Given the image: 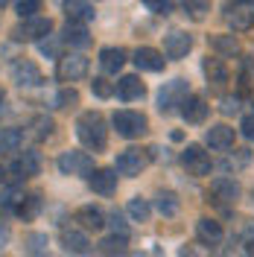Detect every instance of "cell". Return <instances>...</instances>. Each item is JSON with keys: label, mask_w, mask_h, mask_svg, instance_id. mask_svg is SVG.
I'll use <instances>...</instances> for the list:
<instances>
[{"label": "cell", "mask_w": 254, "mask_h": 257, "mask_svg": "<svg viewBox=\"0 0 254 257\" xmlns=\"http://www.w3.org/2000/svg\"><path fill=\"white\" fill-rule=\"evenodd\" d=\"M132 62L138 64V70L158 73V70H164V53H158L155 47H138V50H135V59H132Z\"/></svg>", "instance_id": "cell-16"}, {"label": "cell", "mask_w": 254, "mask_h": 257, "mask_svg": "<svg viewBox=\"0 0 254 257\" xmlns=\"http://www.w3.org/2000/svg\"><path fill=\"white\" fill-rule=\"evenodd\" d=\"M96 251H99V257H123L126 254V237L111 234V237H105V240L96 245Z\"/></svg>", "instance_id": "cell-27"}, {"label": "cell", "mask_w": 254, "mask_h": 257, "mask_svg": "<svg viewBox=\"0 0 254 257\" xmlns=\"http://www.w3.org/2000/svg\"><path fill=\"white\" fill-rule=\"evenodd\" d=\"M76 222L85 228V231H99L102 225H105V213L94 205H85V208L76 210Z\"/></svg>", "instance_id": "cell-22"}, {"label": "cell", "mask_w": 254, "mask_h": 257, "mask_svg": "<svg viewBox=\"0 0 254 257\" xmlns=\"http://www.w3.org/2000/svg\"><path fill=\"white\" fill-rule=\"evenodd\" d=\"M56 76L62 82H79L88 76V59L73 53V56H59V67H56Z\"/></svg>", "instance_id": "cell-7"}, {"label": "cell", "mask_w": 254, "mask_h": 257, "mask_svg": "<svg viewBox=\"0 0 254 257\" xmlns=\"http://www.w3.org/2000/svg\"><path fill=\"white\" fill-rule=\"evenodd\" d=\"M207 111H210V105H207L202 96H187L184 102H181V117L187 120V123H205L207 120Z\"/></svg>", "instance_id": "cell-17"}, {"label": "cell", "mask_w": 254, "mask_h": 257, "mask_svg": "<svg viewBox=\"0 0 254 257\" xmlns=\"http://www.w3.org/2000/svg\"><path fill=\"white\" fill-rule=\"evenodd\" d=\"M76 102H79V94H76L73 88H62L59 96H56V105H59V108H70V105H76Z\"/></svg>", "instance_id": "cell-39"}, {"label": "cell", "mask_w": 254, "mask_h": 257, "mask_svg": "<svg viewBox=\"0 0 254 257\" xmlns=\"http://www.w3.org/2000/svg\"><path fill=\"white\" fill-rule=\"evenodd\" d=\"M196 237L199 242H205V245H219L222 242V225L216 222V219H199L196 222Z\"/></svg>", "instance_id": "cell-18"}, {"label": "cell", "mask_w": 254, "mask_h": 257, "mask_svg": "<svg viewBox=\"0 0 254 257\" xmlns=\"http://www.w3.org/2000/svg\"><path fill=\"white\" fill-rule=\"evenodd\" d=\"M67 44H73V47H88L91 44V35L85 30V24H73V21H67V27H64V35H62Z\"/></svg>", "instance_id": "cell-26"}, {"label": "cell", "mask_w": 254, "mask_h": 257, "mask_svg": "<svg viewBox=\"0 0 254 257\" xmlns=\"http://www.w3.org/2000/svg\"><path fill=\"white\" fill-rule=\"evenodd\" d=\"M38 12V0H21L18 3V15L21 18H32Z\"/></svg>", "instance_id": "cell-42"}, {"label": "cell", "mask_w": 254, "mask_h": 257, "mask_svg": "<svg viewBox=\"0 0 254 257\" xmlns=\"http://www.w3.org/2000/svg\"><path fill=\"white\" fill-rule=\"evenodd\" d=\"M143 94H146V85L141 82V76H123V79L117 82V96L126 99V102L141 99Z\"/></svg>", "instance_id": "cell-23"}, {"label": "cell", "mask_w": 254, "mask_h": 257, "mask_svg": "<svg viewBox=\"0 0 254 257\" xmlns=\"http://www.w3.org/2000/svg\"><path fill=\"white\" fill-rule=\"evenodd\" d=\"M38 210H41V196L38 193H30V196H21V202L15 205V216L24 219V222H30V219L38 216Z\"/></svg>", "instance_id": "cell-24"}, {"label": "cell", "mask_w": 254, "mask_h": 257, "mask_svg": "<svg viewBox=\"0 0 254 257\" xmlns=\"http://www.w3.org/2000/svg\"><path fill=\"white\" fill-rule=\"evenodd\" d=\"M181 257H196V251L193 248H181Z\"/></svg>", "instance_id": "cell-47"}, {"label": "cell", "mask_w": 254, "mask_h": 257, "mask_svg": "<svg viewBox=\"0 0 254 257\" xmlns=\"http://www.w3.org/2000/svg\"><path fill=\"white\" fill-rule=\"evenodd\" d=\"M88 184H91V190L99 193V196H111V193L117 190V170H111V167L91 170V173H88Z\"/></svg>", "instance_id": "cell-10"}, {"label": "cell", "mask_w": 254, "mask_h": 257, "mask_svg": "<svg viewBox=\"0 0 254 257\" xmlns=\"http://www.w3.org/2000/svg\"><path fill=\"white\" fill-rule=\"evenodd\" d=\"M91 170H94V158L88 152L70 149V152H62L59 155V173L62 176H88Z\"/></svg>", "instance_id": "cell-4"}, {"label": "cell", "mask_w": 254, "mask_h": 257, "mask_svg": "<svg viewBox=\"0 0 254 257\" xmlns=\"http://www.w3.org/2000/svg\"><path fill=\"white\" fill-rule=\"evenodd\" d=\"M0 181H3V167H0Z\"/></svg>", "instance_id": "cell-49"}, {"label": "cell", "mask_w": 254, "mask_h": 257, "mask_svg": "<svg viewBox=\"0 0 254 257\" xmlns=\"http://www.w3.org/2000/svg\"><path fill=\"white\" fill-rule=\"evenodd\" d=\"M12 82L21 88H35V85H41V70L30 59H18L12 64Z\"/></svg>", "instance_id": "cell-11"}, {"label": "cell", "mask_w": 254, "mask_h": 257, "mask_svg": "<svg viewBox=\"0 0 254 257\" xmlns=\"http://www.w3.org/2000/svg\"><path fill=\"white\" fill-rule=\"evenodd\" d=\"M210 47L216 50L219 56H237L239 53V44H237L234 35H213L210 38Z\"/></svg>", "instance_id": "cell-30"}, {"label": "cell", "mask_w": 254, "mask_h": 257, "mask_svg": "<svg viewBox=\"0 0 254 257\" xmlns=\"http://www.w3.org/2000/svg\"><path fill=\"white\" fill-rule=\"evenodd\" d=\"M50 30H53L50 18L32 15V18H24V24L15 30V38L18 41H41L44 35H50Z\"/></svg>", "instance_id": "cell-8"}, {"label": "cell", "mask_w": 254, "mask_h": 257, "mask_svg": "<svg viewBox=\"0 0 254 257\" xmlns=\"http://www.w3.org/2000/svg\"><path fill=\"white\" fill-rule=\"evenodd\" d=\"M3 6H6V0H0V9H3Z\"/></svg>", "instance_id": "cell-48"}, {"label": "cell", "mask_w": 254, "mask_h": 257, "mask_svg": "<svg viewBox=\"0 0 254 257\" xmlns=\"http://www.w3.org/2000/svg\"><path fill=\"white\" fill-rule=\"evenodd\" d=\"M239 111V96H222V114H237Z\"/></svg>", "instance_id": "cell-44"}, {"label": "cell", "mask_w": 254, "mask_h": 257, "mask_svg": "<svg viewBox=\"0 0 254 257\" xmlns=\"http://www.w3.org/2000/svg\"><path fill=\"white\" fill-rule=\"evenodd\" d=\"M210 196H213V202H219V205H234L239 199V184L234 178L219 176V178L210 181Z\"/></svg>", "instance_id": "cell-12"}, {"label": "cell", "mask_w": 254, "mask_h": 257, "mask_svg": "<svg viewBox=\"0 0 254 257\" xmlns=\"http://www.w3.org/2000/svg\"><path fill=\"white\" fill-rule=\"evenodd\" d=\"M0 102H3V91H0Z\"/></svg>", "instance_id": "cell-50"}, {"label": "cell", "mask_w": 254, "mask_h": 257, "mask_svg": "<svg viewBox=\"0 0 254 257\" xmlns=\"http://www.w3.org/2000/svg\"><path fill=\"white\" fill-rule=\"evenodd\" d=\"M105 225L111 228V234L126 237V240H129V225H126V219H123V213H120V210H111V213H108V219H105Z\"/></svg>", "instance_id": "cell-34"}, {"label": "cell", "mask_w": 254, "mask_h": 257, "mask_svg": "<svg viewBox=\"0 0 254 257\" xmlns=\"http://www.w3.org/2000/svg\"><path fill=\"white\" fill-rule=\"evenodd\" d=\"M111 123L117 128V135L126 138V141H135V138H141V135L149 132V120L141 111H117Z\"/></svg>", "instance_id": "cell-3"}, {"label": "cell", "mask_w": 254, "mask_h": 257, "mask_svg": "<svg viewBox=\"0 0 254 257\" xmlns=\"http://www.w3.org/2000/svg\"><path fill=\"white\" fill-rule=\"evenodd\" d=\"M99 64L105 73H117L123 64H126V50L123 47H105L99 53Z\"/></svg>", "instance_id": "cell-25"}, {"label": "cell", "mask_w": 254, "mask_h": 257, "mask_svg": "<svg viewBox=\"0 0 254 257\" xmlns=\"http://www.w3.org/2000/svg\"><path fill=\"white\" fill-rule=\"evenodd\" d=\"M64 15H67V21H73V24H88V21H94L96 12L88 0H67L64 3Z\"/></svg>", "instance_id": "cell-19"}, {"label": "cell", "mask_w": 254, "mask_h": 257, "mask_svg": "<svg viewBox=\"0 0 254 257\" xmlns=\"http://www.w3.org/2000/svg\"><path fill=\"white\" fill-rule=\"evenodd\" d=\"M155 208H158L161 216H175L178 208H181V202H178V196H175V193L161 190L158 196H155Z\"/></svg>", "instance_id": "cell-29"}, {"label": "cell", "mask_w": 254, "mask_h": 257, "mask_svg": "<svg viewBox=\"0 0 254 257\" xmlns=\"http://www.w3.org/2000/svg\"><path fill=\"white\" fill-rule=\"evenodd\" d=\"M181 6L193 21H205V15L210 12V0H181Z\"/></svg>", "instance_id": "cell-33"}, {"label": "cell", "mask_w": 254, "mask_h": 257, "mask_svg": "<svg viewBox=\"0 0 254 257\" xmlns=\"http://www.w3.org/2000/svg\"><path fill=\"white\" fill-rule=\"evenodd\" d=\"M76 135H79V141L88 149H94V152H102L105 144H108V128H105V117L99 111H85L76 120Z\"/></svg>", "instance_id": "cell-1"}, {"label": "cell", "mask_w": 254, "mask_h": 257, "mask_svg": "<svg viewBox=\"0 0 254 257\" xmlns=\"http://www.w3.org/2000/svg\"><path fill=\"white\" fill-rule=\"evenodd\" d=\"M193 50V38L187 32L175 30L167 35V41H164V53H167V59H184L187 53Z\"/></svg>", "instance_id": "cell-13"}, {"label": "cell", "mask_w": 254, "mask_h": 257, "mask_svg": "<svg viewBox=\"0 0 254 257\" xmlns=\"http://www.w3.org/2000/svg\"><path fill=\"white\" fill-rule=\"evenodd\" d=\"M187 96H190V85H187L184 79H173V82H167V85L161 88L158 108L161 111H173V108H178Z\"/></svg>", "instance_id": "cell-5"}, {"label": "cell", "mask_w": 254, "mask_h": 257, "mask_svg": "<svg viewBox=\"0 0 254 257\" xmlns=\"http://www.w3.org/2000/svg\"><path fill=\"white\" fill-rule=\"evenodd\" d=\"M242 240H245V245H248V251L254 254V222L245 225V234H242Z\"/></svg>", "instance_id": "cell-45"}, {"label": "cell", "mask_w": 254, "mask_h": 257, "mask_svg": "<svg viewBox=\"0 0 254 257\" xmlns=\"http://www.w3.org/2000/svg\"><path fill=\"white\" fill-rule=\"evenodd\" d=\"M62 35H44L41 41H38V47H41V53L44 56H53V59H59V50H62Z\"/></svg>", "instance_id": "cell-35"}, {"label": "cell", "mask_w": 254, "mask_h": 257, "mask_svg": "<svg viewBox=\"0 0 254 257\" xmlns=\"http://www.w3.org/2000/svg\"><path fill=\"white\" fill-rule=\"evenodd\" d=\"M202 70H205L207 76V85H213V88H222L225 82L231 79V73H228V64L222 62V56H207L205 62H202Z\"/></svg>", "instance_id": "cell-14"}, {"label": "cell", "mask_w": 254, "mask_h": 257, "mask_svg": "<svg viewBox=\"0 0 254 257\" xmlns=\"http://www.w3.org/2000/svg\"><path fill=\"white\" fill-rule=\"evenodd\" d=\"M47 234H27V240H24V251L30 257H41L47 251Z\"/></svg>", "instance_id": "cell-31"}, {"label": "cell", "mask_w": 254, "mask_h": 257, "mask_svg": "<svg viewBox=\"0 0 254 257\" xmlns=\"http://www.w3.org/2000/svg\"><path fill=\"white\" fill-rule=\"evenodd\" d=\"M225 24L234 32H245L254 27V0H228L222 6Z\"/></svg>", "instance_id": "cell-2"}, {"label": "cell", "mask_w": 254, "mask_h": 257, "mask_svg": "<svg viewBox=\"0 0 254 257\" xmlns=\"http://www.w3.org/2000/svg\"><path fill=\"white\" fill-rule=\"evenodd\" d=\"M129 216H132L135 222H149V216H152L149 202H146V199H141V196H135V199L129 202Z\"/></svg>", "instance_id": "cell-32"}, {"label": "cell", "mask_w": 254, "mask_h": 257, "mask_svg": "<svg viewBox=\"0 0 254 257\" xmlns=\"http://www.w3.org/2000/svg\"><path fill=\"white\" fill-rule=\"evenodd\" d=\"M239 132H242V135H245V138H248V141L254 144V114H245V117H242V123H239Z\"/></svg>", "instance_id": "cell-43"}, {"label": "cell", "mask_w": 254, "mask_h": 257, "mask_svg": "<svg viewBox=\"0 0 254 257\" xmlns=\"http://www.w3.org/2000/svg\"><path fill=\"white\" fill-rule=\"evenodd\" d=\"M32 128H35V138H38V141H47L50 135H53V128H56V123H53L50 117H38V120L32 123Z\"/></svg>", "instance_id": "cell-37"}, {"label": "cell", "mask_w": 254, "mask_h": 257, "mask_svg": "<svg viewBox=\"0 0 254 257\" xmlns=\"http://www.w3.org/2000/svg\"><path fill=\"white\" fill-rule=\"evenodd\" d=\"M143 6H146L149 12H155V15H170V9H173L170 0H143Z\"/></svg>", "instance_id": "cell-40"}, {"label": "cell", "mask_w": 254, "mask_h": 257, "mask_svg": "<svg viewBox=\"0 0 254 257\" xmlns=\"http://www.w3.org/2000/svg\"><path fill=\"white\" fill-rule=\"evenodd\" d=\"M21 196H24L21 190H15V187H6V190L0 193V210H12V213H15V205L21 202Z\"/></svg>", "instance_id": "cell-36"}, {"label": "cell", "mask_w": 254, "mask_h": 257, "mask_svg": "<svg viewBox=\"0 0 254 257\" xmlns=\"http://www.w3.org/2000/svg\"><path fill=\"white\" fill-rule=\"evenodd\" d=\"M62 245L67 254H85L88 251V237H85V231H76V228H64L62 231Z\"/></svg>", "instance_id": "cell-20"}, {"label": "cell", "mask_w": 254, "mask_h": 257, "mask_svg": "<svg viewBox=\"0 0 254 257\" xmlns=\"http://www.w3.org/2000/svg\"><path fill=\"white\" fill-rule=\"evenodd\" d=\"M234 152H237V155H228V158H225V167H228V170H231V167H245L251 155H248L245 149H234Z\"/></svg>", "instance_id": "cell-41"}, {"label": "cell", "mask_w": 254, "mask_h": 257, "mask_svg": "<svg viewBox=\"0 0 254 257\" xmlns=\"http://www.w3.org/2000/svg\"><path fill=\"white\" fill-rule=\"evenodd\" d=\"M146 164H149V155L143 149H126V152L117 155L114 170H117V176H141V170Z\"/></svg>", "instance_id": "cell-9"}, {"label": "cell", "mask_w": 254, "mask_h": 257, "mask_svg": "<svg viewBox=\"0 0 254 257\" xmlns=\"http://www.w3.org/2000/svg\"><path fill=\"white\" fill-rule=\"evenodd\" d=\"M181 167H184L190 176H207L213 164H210V155H207L202 146L190 144V146H184V152H181Z\"/></svg>", "instance_id": "cell-6"}, {"label": "cell", "mask_w": 254, "mask_h": 257, "mask_svg": "<svg viewBox=\"0 0 254 257\" xmlns=\"http://www.w3.org/2000/svg\"><path fill=\"white\" fill-rule=\"evenodd\" d=\"M21 144H24V132L21 128H0V155L18 152Z\"/></svg>", "instance_id": "cell-28"}, {"label": "cell", "mask_w": 254, "mask_h": 257, "mask_svg": "<svg viewBox=\"0 0 254 257\" xmlns=\"http://www.w3.org/2000/svg\"><path fill=\"white\" fill-rule=\"evenodd\" d=\"M12 173L18 178H32L41 173V152H35V149H27L21 158L12 164Z\"/></svg>", "instance_id": "cell-15"}, {"label": "cell", "mask_w": 254, "mask_h": 257, "mask_svg": "<svg viewBox=\"0 0 254 257\" xmlns=\"http://www.w3.org/2000/svg\"><path fill=\"white\" fill-rule=\"evenodd\" d=\"M210 149H231L234 146V128L231 126H210L205 135Z\"/></svg>", "instance_id": "cell-21"}, {"label": "cell", "mask_w": 254, "mask_h": 257, "mask_svg": "<svg viewBox=\"0 0 254 257\" xmlns=\"http://www.w3.org/2000/svg\"><path fill=\"white\" fill-rule=\"evenodd\" d=\"M91 91H94V94L99 96V99H108V96H111L114 91H117V85H111L108 79H102V76H99V79L91 82Z\"/></svg>", "instance_id": "cell-38"}, {"label": "cell", "mask_w": 254, "mask_h": 257, "mask_svg": "<svg viewBox=\"0 0 254 257\" xmlns=\"http://www.w3.org/2000/svg\"><path fill=\"white\" fill-rule=\"evenodd\" d=\"M9 237H12V234H9V225L0 222V248H6V245H9Z\"/></svg>", "instance_id": "cell-46"}]
</instances>
